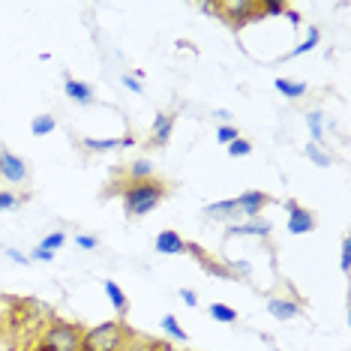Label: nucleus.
I'll list each match as a JSON object with an SVG mask.
<instances>
[{
  "instance_id": "nucleus-30",
  "label": "nucleus",
  "mask_w": 351,
  "mask_h": 351,
  "mask_svg": "<svg viewBox=\"0 0 351 351\" xmlns=\"http://www.w3.org/2000/svg\"><path fill=\"white\" fill-rule=\"evenodd\" d=\"M75 243L82 246V250H97V246H99V241H97L93 234H78V237H75Z\"/></svg>"
},
{
  "instance_id": "nucleus-5",
  "label": "nucleus",
  "mask_w": 351,
  "mask_h": 351,
  "mask_svg": "<svg viewBox=\"0 0 351 351\" xmlns=\"http://www.w3.org/2000/svg\"><path fill=\"white\" fill-rule=\"evenodd\" d=\"M267 204H270V195L261 193V189H250V193H243V195L234 198L237 217H243V219H258L261 213H265Z\"/></svg>"
},
{
  "instance_id": "nucleus-7",
  "label": "nucleus",
  "mask_w": 351,
  "mask_h": 351,
  "mask_svg": "<svg viewBox=\"0 0 351 351\" xmlns=\"http://www.w3.org/2000/svg\"><path fill=\"white\" fill-rule=\"evenodd\" d=\"M285 210H289V234H309L315 231V213L300 207L298 202H285Z\"/></svg>"
},
{
  "instance_id": "nucleus-22",
  "label": "nucleus",
  "mask_w": 351,
  "mask_h": 351,
  "mask_svg": "<svg viewBox=\"0 0 351 351\" xmlns=\"http://www.w3.org/2000/svg\"><path fill=\"white\" fill-rule=\"evenodd\" d=\"M162 333H169L171 339H180V342H186L189 339V333L180 327V322L174 315H162Z\"/></svg>"
},
{
  "instance_id": "nucleus-23",
  "label": "nucleus",
  "mask_w": 351,
  "mask_h": 351,
  "mask_svg": "<svg viewBox=\"0 0 351 351\" xmlns=\"http://www.w3.org/2000/svg\"><path fill=\"white\" fill-rule=\"evenodd\" d=\"M258 10H261V15H285L289 3H285V0H258Z\"/></svg>"
},
{
  "instance_id": "nucleus-11",
  "label": "nucleus",
  "mask_w": 351,
  "mask_h": 351,
  "mask_svg": "<svg viewBox=\"0 0 351 351\" xmlns=\"http://www.w3.org/2000/svg\"><path fill=\"white\" fill-rule=\"evenodd\" d=\"M63 90H66V97L73 102H78V106H93V102H97L93 87L87 82H78V78H66V82H63Z\"/></svg>"
},
{
  "instance_id": "nucleus-13",
  "label": "nucleus",
  "mask_w": 351,
  "mask_h": 351,
  "mask_svg": "<svg viewBox=\"0 0 351 351\" xmlns=\"http://www.w3.org/2000/svg\"><path fill=\"white\" fill-rule=\"evenodd\" d=\"M82 145L87 150H93V154H108V150H121V147L135 145V138L132 135H126V138H90V135H87Z\"/></svg>"
},
{
  "instance_id": "nucleus-31",
  "label": "nucleus",
  "mask_w": 351,
  "mask_h": 351,
  "mask_svg": "<svg viewBox=\"0 0 351 351\" xmlns=\"http://www.w3.org/2000/svg\"><path fill=\"white\" fill-rule=\"evenodd\" d=\"M30 258H34V261H54V252L43 250V246H36V250L30 252Z\"/></svg>"
},
{
  "instance_id": "nucleus-12",
  "label": "nucleus",
  "mask_w": 351,
  "mask_h": 351,
  "mask_svg": "<svg viewBox=\"0 0 351 351\" xmlns=\"http://www.w3.org/2000/svg\"><path fill=\"white\" fill-rule=\"evenodd\" d=\"M267 313L276 318V322H291V318H298L303 309H300V303H294V300H282V298H270L267 300Z\"/></svg>"
},
{
  "instance_id": "nucleus-2",
  "label": "nucleus",
  "mask_w": 351,
  "mask_h": 351,
  "mask_svg": "<svg viewBox=\"0 0 351 351\" xmlns=\"http://www.w3.org/2000/svg\"><path fill=\"white\" fill-rule=\"evenodd\" d=\"M126 333L121 322H102L82 333V351H123Z\"/></svg>"
},
{
  "instance_id": "nucleus-20",
  "label": "nucleus",
  "mask_w": 351,
  "mask_h": 351,
  "mask_svg": "<svg viewBox=\"0 0 351 351\" xmlns=\"http://www.w3.org/2000/svg\"><path fill=\"white\" fill-rule=\"evenodd\" d=\"M54 130H58V121H54L51 114H39L30 121V132L36 135V138H43V135H51Z\"/></svg>"
},
{
  "instance_id": "nucleus-4",
  "label": "nucleus",
  "mask_w": 351,
  "mask_h": 351,
  "mask_svg": "<svg viewBox=\"0 0 351 351\" xmlns=\"http://www.w3.org/2000/svg\"><path fill=\"white\" fill-rule=\"evenodd\" d=\"M82 327L66 324V322H54L51 327L43 330L36 351H82Z\"/></svg>"
},
{
  "instance_id": "nucleus-26",
  "label": "nucleus",
  "mask_w": 351,
  "mask_h": 351,
  "mask_svg": "<svg viewBox=\"0 0 351 351\" xmlns=\"http://www.w3.org/2000/svg\"><path fill=\"white\" fill-rule=\"evenodd\" d=\"M306 156L313 159L315 165H322V169H327V165H330V156H327V154H324V150L318 147V145H306Z\"/></svg>"
},
{
  "instance_id": "nucleus-14",
  "label": "nucleus",
  "mask_w": 351,
  "mask_h": 351,
  "mask_svg": "<svg viewBox=\"0 0 351 351\" xmlns=\"http://www.w3.org/2000/svg\"><path fill=\"white\" fill-rule=\"evenodd\" d=\"M204 217H207V219H217V222L234 219V217H237L234 198H226V202H213V204H207V207H204Z\"/></svg>"
},
{
  "instance_id": "nucleus-32",
  "label": "nucleus",
  "mask_w": 351,
  "mask_h": 351,
  "mask_svg": "<svg viewBox=\"0 0 351 351\" xmlns=\"http://www.w3.org/2000/svg\"><path fill=\"white\" fill-rule=\"evenodd\" d=\"M123 87L126 90H132V93H141V82L138 78H132V75H123Z\"/></svg>"
},
{
  "instance_id": "nucleus-25",
  "label": "nucleus",
  "mask_w": 351,
  "mask_h": 351,
  "mask_svg": "<svg viewBox=\"0 0 351 351\" xmlns=\"http://www.w3.org/2000/svg\"><path fill=\"white\" fill-rule=\"evenodd\" d=\"M63 243H66V234H63V231H51L49 237H43V243H39V246H43V250H49V252H58Z\"/></svg>"
},
{
  "instance_id": "nucleus-3",
  "label": "nucleus",
  "mask_w": 351,
  "mask_h": 351,
  "mask_svg": "<svg viewBox=\"0 0 351 351\" xmlns=\"http://www.w3.org/2000/svg\"><path fill=\"white\" fill-rule=\"evenodd\" d=\"M204 12H219L222 15V21H226L228 27H234V30H241L246 25H252V21H258V19H265L258 10V0H231V3H204L202 6Z\"/></svg>"
},
{
  "instance_id": "nucleus-10",
  "label": "nucleus",
  "mask_w": 351,
  "mask_h": 351,
  "mask_svg": "<svg viewBox=\"0 0 351 351\" xmlns=\"http://www.w3.org/2000/svg\"><path fill=\"white\" fill-rule=\"evenodd\" d=\"M270 231H274V226H270L267 219H246L241 222V226H228L226 228V237H241V234H252V237H267Z\"/></svg>"
},
{
  "instance_id": "nucleus-29",
  "label": "nucleus",
  "mask_w": 351,
  "mask_h": 351,
  "mask_svg": "<svg viewBox=\"0 0 351 351\" xmlns=\"http://www.w3.org/2000/svg\"><path fill=\"white\" fill-rule=\"evenodd\" d=\"M339 267L346 270V274L351 270V241L348 237H342V246H339Z\"/></svg>"
},
{
  "instance_id": "nucleus-33",
  "label": "nucleus",
  "mask_w": 351,
  "mask_h": 351,
  "mask_svg": "<svg viewBox=\"0 0 351 351\" xmlns=\"http://www.w3.org/2000/svg\"><path fill=\"white\" fill-rule=\"evenodd\" d=\"M180 298L186 300V306H195V303H198V294L189 291V289H180Z\"/></svg>"
},
{
  "instance_id": "nucleus-34",
  "label": "nucleus",
  "mask_w": 351,
  "mask_h": 351,
  "mask_svg": "<svg viewBox=\"0 0 351 351\" xmlns=\"http://www.w3.org/2000/svg\"><path fill=\"white\" fill-rule=\"evenodd\" d=\"M6 255H10L12 261H19V265H27V255H25V252H19V250H6Z\"/></svg>"
},
{
  "instance_id": "nucleus-28",
  "label": "nucleus",
  "mask_w": 351,
  "mask_h": 351,
  "mask_svg": "<svg viewBox=\"0 0 351 351\" xmlns=\"http://www.w3.org/2000/svg\"><path fill=\"white\" fill-rule=\"evenodd\" d=\"M19 204H21L19 195L10 193V189H0V213H3V210H12V207H19Z\"/></svg>"
},
{
  "instance_id": "nucleus-16",
  "label": "nucleus",
  "mask_w": 351,
  "mask_h": 351,
  "mask_svg": "<svg viewBox=\"0 0 351 351\" xmlns=\"http://www.w3.org/2000/svg\"><path fill=\"white\" fill-rule=\"evenodd\" d=\"M126 174H130V183L154 180V162H147V159H135V162H130V169H126Z\"/></svg>"
},
{
  "instance_id": "nucleus-1",
  "label": "nucleus",
  "mask_w": 351,
  "mask_h": 351,
  "mask_svg": "<svg viewBox=\"0 0 351 351\" xmlns=\"http://www.w3.org/2000/svg\"><path fill=\"white\" fill-rule=\"evenodd\" d=\"M169 195V186L162 180H138V183H126L123 186V210L126 217H147L150 210H156L159 202Z\"/></svg>"
},
{
  "instance_id": "nucleus-27",
  "label": "nucleus",
  "mask_w": 351,
  "mask_h": 351,
  "mask_svg": "<svg viewBox=\"0 0 351 351\" xmlns=\"http://www.w3.org/2000/svg\"><path fill=\"white\" fill-rule=\"evenodd\" d=\"M234 138H241V132H237V126H228V123H222L219 130H217V141H222V145H231Z\"/></svg>"
},
{
  "instance_id": "nucleus-6",
  "label": "nucleus",
  "mask_w": 351,
  "mask_h": 351,
  "mask_svg": "<svg viewBox=\"0 0 351 351\" xmlns=\"http://www.w3.org/2000/svg\"><path fill=\"white\" fill-rule=\"evenodd\" d=\"M0 178H3L10 186H19V183L27 180V165L21 156H15L12 150H0Z\"/></svg>"
},
{
  "instance_id": "nucleus-17",
  "label": "nucleus",
  "mask_w": 351,
  "mask_h": 351,
  "mask_svg": "<svg viewBox=\"0 0 351 351\" xmlns=\"http://www.w3.org/2000/svg\"><path fill=\"white\" fill-rule=\"evenodd\" d=\"M322 43V30L318 27H309V34H306V39H303L300 45H294V49L285 54V60H291V58H300V54H306V51H313L315 45Z\"/></svg>"
},
{
  "instance_id": "nucleus-36",
  "label": "nucleus",
  "mask_w": 351,
  "mask_h": 351,
  "mask_svg": "<svg viewBox=\"0 0 351 351\" xmlns=\"http://www.w3.org/2000/svg\"><path fill=\"white\" fill-rule=\"evenodd\" d=\"M237 270H241V274H250V265H246V261H237V265H234Z\"/></svg>"
},
{
  "instance_id": "nucleus-21",
  "label": "nucleus",
  "mask_w": 351,
  "mask_h": 351,
  "mask_svg": "<svg viewBox=\"0 0 351 351\" xmlns=\"http://www.w3.org/2000/svg\"><path fill=\"white\" fill-rule=\"evenodd\" d=\"M306 126H309V132H313V145H322L324 141V114L322 111H309Z\"/></svg>"
},
{
  "instance_id": "nucleus-24",
  "label": "nucleus",
  "mask_w": 351,
  "mask_h": 351,
  "mask_svg": "<svg viewBox=\"0 0 351 351\" xmlns=\"http://www.w3.org/2000/svg\"><path fill=\"white\" fill-rule=\"evenodd\" d=\"M226 147H228V156H234V159L252 154V145H250L246 138H234V141H231V145H226Z\"/></svg>"
},
{
  "instance_id": "nucleus-8",
  "label": "nucleus",
  "mask_w": 351,
  "mask_h": 351,
  "mask_svg": "<svg viewBox=\"0 0 351 351\" xmlns=\"http://www.w3.org/2000/svg\"><path fill=\"white\" fill-rule=\"evenodd\" d=\"M171 132H174V114L171 111H159L156 121H154V130H150L147 145L150 147H165L169 145V138H171Z\"/></svg>"
},
{
  "instance_id": "nucleus-19",
  "label": "nucleus",
  "mask_w": 351,
  "mask_h": 351,
  "mask_svg": "<svg viewBox=\"0 0 351 351\" xmlns=\"http://www.w3.org/2000/svg\"><path fill=\"white\" fill-rule=\"evenodd\" d=\"M276 90L282 93V97H289V99H300L303 93H306V84L303 82H291V78H276Z\"/></svg>"
},
{
  "instance_id": "nucleus-35",
  "label": "nucleus",
  "mask_w": 351,
  "mask_h": 351,
  "mask_svg": "<svg viewBox=\"0 0 351 351\" xmlns=\"http://www.w3.org/2000/svg\"><path fill=\"white\" fill-rule=\"evenodd\" d=\"M285 15H289V19H291V25H294V27H298V25H300V15H298V12H294V10H285Z\"/></svg>"
},
{
  "instance_id": "nucleus-15",
  "label": "nucleus",
  "mask_w": 351,
  "mask_h": 351,
  "mask_svg": "<svg viewBox=\"0 0 351 351\" xmlns=\"http://www.w3.org/2000/svg\"><path fill=\"white\" fill-rule=\"evenodd\" d=\"M102 289H106V298L111 300V306H114L121 315H126V309H130V300H126V294H123L121 285H117L114 279H106V282H102Z\"/></svg>"
},
{
  "instance_id": "nucleus-9",
  "label": "nucleus",
  "mask_w": 351,
  "mask_h": 351,
  "mask_svg": "<svg viewBox=\"0 0 351 351\" xmlns=\"http://www.w3.org/2000/svg\"><path fill=\"white\" fill-rule=\"evenodd\" d=\"M154 246H156L159 255H186V241H183L178 231H171V228L159 231Z\"/></svg>"
},
{
  "instance_id": "nucleus-18",
  "label": "nucleus",
  "mask_w": 351,
  "mask_h": 351,
  "mask_svg": "<svg viewBox=\"0 0 351 351\" xmlns=\"http://www.w3.org/2000/svg\"><path fill=\"white\" fill-rule=\"evenodd\" d=\"M207 313H210V318L219 322V324H234L237 322V309H231L228 303H210Z\"/></svg>"
}]
</instances>
